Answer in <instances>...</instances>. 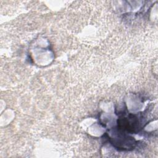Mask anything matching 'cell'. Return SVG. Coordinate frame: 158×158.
<instances>
[{"label":"cell","instance_id":"cell-1","mask_svg":"<svg viewBox=\"0 0 158 158\" xmlns=\"http://www.w3.org/2000/svg\"><path fill=\"white\" fill-rule=\"evenodd\" d=\"M138 121L134 116L120 118L118 121L119 127L128 131H134L138 127Z\"/></svg>","mask_w":158,"mask_h":158}]
</instances>
